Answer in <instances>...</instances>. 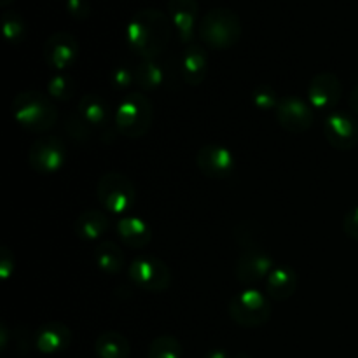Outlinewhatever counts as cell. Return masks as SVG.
I'll use <instances>...</instances> for the list:
<instances>
[{"label":"cell","instance_id":"obj_18","mask_svg":"<svg viewBox=\"0 0 358 358\" xmlns=\"http://www.w3.org/2000/svg\"><path fill=\"white\" fill-rule=\"evenodd\" d=\"M115 231L129 248H145L152 240V229L140 217H122L115 224Z\"/></svg>","mask_w":358,"mask_h":358},{"label":"cell","instance_id":"obj_37","mask_svg":"<svg viewBox=\"0 0 358 358\" xmlns=\"http://www.w3.org/2000/svg\"><path fill=\"white\" fill-rule=\"evenodd\" d=\"M357 59H358V56H357Z\"/></svg>","mask_w":358,"mask_h":358},{"label":"cell","instance_id":"obj_33","mask_svg":"<svg viewBox=\"0 0 358 358\" xmlns=\"http://www.w3.org/2000/svg\"><path fill=\"white\" fill-rule=\"evenodd\" d=\"M14 273V255L9 247L0 248V276L2 280H9Z\"/></svg>","mask_w":358,"mask_h":358},{"label":"cell","instance_id":"obj_8","mask_svg":"<svg viewBox=\"0 0 358 358\" xmlns=\"http://www.w3.org/2000/svg\"><path fill=\"white\" fill-rule=\"evenodd\" d=\"M28 163L38 173H55L66 163V147L58 136H42L31 143Z\"/></svg>","mask_w":358,"mask_h":358},{"label":"cell","instance_id":"obj_5","mask_svg":"<svg viewBox=\"0 0 358 358\" xmlns=\"http://www.w3.org/2000/svg\"><path fill=\"white\" fill-rule=\"evenodd\" d=\"M227 311L234 324L245 329H257L268 324L273 308L269 297L257 289H245L227 304Z\"/></svg>","mask_w":358,"mask_h":358},{"label":"cell","instance_id":"obj_9","mask_svg":"<svg viewBox=\"0 0 358 358\" xmlns=\"http://www.w3.org/2000/svg\"><path fill=\"white\" fill-rule=\"evenodd\" d=\"M275 112L278 124L289 133L299 135V133L308 131L313 126V107L310 105V101L303 100L301 96L289 94V96L280 98V103Z\"/></svg>","mask_w":358,"mask_h":358},{"label":"cell","instance_id":"obj_15","mask_svg":"<svg viewBox=\"0 0 358 358\" xmlns=\"http://www.w3.org/2000/svg\"><path fill=\"white\" fill-rule=\"evenodd\" d=\"M72 343V331L62 322H48L35 332L34 345L44 355L65 352Z\"/></svg>","mask_w":358,"mask_h":358},{"label":"cell","instance_id":"obj_11","mask_svg":"<svg viewBox=\"0 0 358 358\" xmlns=\"http://www.w3.org/2000/svg\"><path fill=\"white\" fill-rule=\"evenodd\" d=\"M273 269H275V262H273L271 255L254 247L245 248L241 252L236 261L234 275H236V280L241 285L252 289V285H257L262 280L268 278Z\"/></svg>","mask_w":358,"mask_h":358},{"label":"cell","instance_id":"obj_24","mask_svg":"<svg viewBox=\"0 0 358 358\" xmlns=\"http://www.w3.org/2000/svg\"><path fill=\"white\" fill-rule=\"evenodd\" d=\"M164 72L156 59H142L135 69V83L143 91H152L163 84Z\"/></svg>","mask_w":358,"mask_h":358},{"label":"cell","instance_id":"obj_26","mask_svg":"<svg viewBox=\"0 0 358 358\" xmlns=\"http://www.w3.org/2000/svg\"><path fill=\"white\" fill-rule=\"evenodd\" d=\"M182 345L173 336H159L149 346L147 358H182Z\"/></svg>","mask_w":358,"mask_h":358},{"label":"cell","instance_id":"obj_28","mask_svg":"<svg viewBox=\"0 0 358 358\" xmlns=\"http://www.w3.org/2000/svg\"><path fill=\"white\" fill-rule=\"evenodd\" d=\"M252 101H254V105L259 110H273V108L276 110L280 98L273 86H269V84H257L252 90Z\"/></svg>","mask_w":358,"mask_h":358},{"label":"cell","instance_id":"obj_23","mask_svg":"<svg viewBox=\"0 0 358 358\" xmlns=\"http://www.w3.org/2000/svg\"><path fill=\"white\" fill-rule=\"evenodd\" d=\"M94 353L98 358H129V341L121 332L108 331L98 336L94 343Z\"/></svg>","mask_w":358,"mask_h":358},{"label":"cell","instance_id":"obj_13","mask_svg":"<svg viewBox=\"0 0 358 358\" xmlns=\"http://www.w3.org/2000/svg\"><path fill=\"white\" fill-rule=\"evenodd\" d=\"M343 96V84L334 73L322 72L308 86V101L315 110H332Z\"/></svg>","mask_w":358,"mask_h":358},{"label":"cell","instance_id":"obj_4","mask_svg":"<svg viewBox=\"0 0 358 358\" xmlns=\"http://www.w3.org/2000/svg\"><path fill=\"white\" fill-rule=\"evenodd\" d=\"M154 121V105L147 94L129 93L121 100L114 112V124L121 135L140 138L147 135Z\"/></svg>","mask_w":358,"mask_h":358},{"label":"cell","instance_id":"obj_36","mask_svg":"<svg viewBox=\"0 0 358 358\" xmlns=\"http://www.w3.org/2000/svg\"><path fill=\"white\" fill-rule=\"evenodd\" d=\"M10 2H14V0H0V3H2V7H7Z\"/></svg>","mask_w":358,"mask_h":358},{"label":"cell","instance_id":"obj_12","mask_svg":"<svg viewBox=\"0 0 358 358\" xmlns=\"http://www.w3.org/2000/svg\"><path fill=\"white\" fill-rule=\"evenodd\" d=\"M42 52H44V59L49 69L63 72L70 69L79 58V42L69 31H56L49 35Z\"/></svg>","mask_w":358,"mask_h":358},{"label":"cell","instance_id":"obj_32","mask_svg":"<svg viewBox=\"0 0 358 358\" xmlns=\"http://www.w3.org/2000/svg\"><path fill=\"white\" fill-rule=\"evenodd\" d=\"M343 231L348 238L358 241V206H353L352 210H348L343 219Z\"/></svg>","mask_w":358,"mask_h":358},{"label":"cell","instance_id":"obj_14","mask_svg":"<svg viewBox=\"0 0 358 358\" xmlns=\"http://www.w3.org/2000/svg\"><path fill=\"white\" fill-rule=\"evenodd\" d=\"M324 135L334 149L350 150L358 143V124L345 112H332L324 122Z\"/></svg>","mask_w":358,"mask_h":358},{"label":"cell","instance_id":"obj_21","mask_svg":"<svg viewBox=\"0 0 358 358\" xmlns=\"http://www.w3.org/2000/svg\"><path fill=\"white\" fill-rule=\"evenodd\" d=\"M77 110H79L80 117L90 126H105L110 122V119H114V115L110 114V108H108V103L100 94H84L79 100Z\"/></svg>","mask_w":358,"mask_h":358},{"label":"cell","instance_id":"obj_16","mask_svg":"<svg viewBox=\"0 0 358 358\" xmlns=\"http://www.w3.org/2000/svg\"><path fill=\"white\" fill-rule=\"evenodd\" d=\"M168 16L182 42H191L198 20V0H168Z\"/></svg>","mask_w":358,"mask_h":358},{"label":"cell","instance_id":"obj_10","mask_svg":"<svg viewBox=\"0 0 358 358\" xmlns=\"http://www.w3.org/2000/svg\"><path fill=\"white\" fill-rule=\"evenodd\" d=\"M196 166L205 177L224 180L236 170V156L219 143L203 145L196 154Z\"/></svg>","mask_w":358,"mask_h":358},{"label":"cell","instance_id":"obj_30","mask_svg":"<svg viewBox=\"0 0 358 358\" xmlns=\"http://www.w3.org/2000/svg\"><path fill=\"white\" fill-rule=\"evenodd\" d=\"M66 129L70 131V135L76 136V138L86 140L90 136V124L80 117V114L72 115V117L66 121Z\"/></svg>","mask_w":358,"mask_h":358},{"label":"cell","instance_id":"obj_2","mask_svg":"<svg viewBox=\"0 0 358 358\" xmlns=\"http://www.w3.org/2000/svg\"><path fill=\"white\" fill-rule=\"evenodd\" d=\"M10 110L17 124L31 133L49 131L58 121V112L51 98L34 90L17 93L10 103Z\"/></svg>","mask_w":358,"mask_h":358},{"label":"cell","instance_id":"obj_1","mask_svg":"<svg viewBox=\"0 0 358 358\" xmlns=\"http://www.w3.org/2000/svg\"><path fill=\"white\" fill-rule=\"evenodd\" d=\"M170 16L159 9L145 7L135 13L126 27V42L142 59H156L163 55L171 38Z\"/></svg>","mask_w":358,"mask_h":358},{"label":"cell","instance_id":"obj_34","mask_svg":"<svg viewBox=\"0 0 358 358\" xmlns=\"http://www.w3.org/2000/svg\"><path fill=\"white\" fill-rule=\"evenodd\" d=\"M350 107H352V110L355 114H358V84L353 87L352 94H350Z\"/></svg>","mask_w":358,"mask_h":358},{"label":"cell","instance_id":"obj_22","mask_svg":"<svg viewBox=\"0 0 358 358\" xmlns=\"http://www.w3.org/2000/svg\"><path fill=\"white\" fill-rule=\"evenodd\" d=\"M94 261H96L98 268L105 273V275H119L126 266V257L122 248L119 247L115 241L105 240L100 241L94 250Z\"/></svg>","mask_w":358,"mask_h":358},{"label":"cell","instance_id":"obj_19","mask_svg":"<svg viewBox=\"0 0 358 358\" xmlns=\"http://www.w3.org/2000/svg\"><path fill=\"white\" fill-rule=\"evenodd\" d=\"M297 289V275L290 266H276L266 278V296L273 301H287Z\"/></svg>","mask_w":358,"mask_h":358},{"label":"cell","instance_id":"obj_6","mask_svg":"<svg viewBox=\"0 0 358 358\" xmlns=\"http://www.w3.org/2000/svg\"><path fill=\"white\" fill-rule=\"evenodd\" d=\"M96 196L100 205L115 215L129 212L136 201V191L133 182L126 175L115 173V171L105 173L98 180Z\"/></svg>","mask_w":358,"mask_h":358},{"label":"cell","instance_id":"obj_3","mask_svg":"<svg viewBox=\"0 0 358 358\" xmlns=\"http://www.w3.org/2000/svg\"><path fill=\"white\" fill-rule=\"evenodd\" d=\"M198 35L212 49H229L240 41L241 21L234 10L227 7H215L199 21Z\"/></svg>","mask_w":358,"mask_h":358},{"label":"cell","instance_id":"obj_17","mask_svg":"<svg viewBox=\"0 0 358 358\" xmlns=\"http://www.w3.org/2000/svg\"><path fill=\"white\" fill-rule=\"evenodd\" d=\"M208 73V56L199 44H189L180 59V76L189 86H199Z\"/></svg>","mask_w":358,"mask_h":358},{"label":"cell","instance_id":"obj_29","mask_svg":"<svg viewBox=\"0 0 358 358\" xmlns=\"http://www.w3.org/2000/svg\"><path fill=\"white\" fill-rule=\"evenodd\" d=\"M110 83L115 90H126L135 83V70L128 65H117L110 73Z\"/></svg>","mask_w":358,"mask_h":358},{"label":"cell","instance_id":"obj_20","mask_svg":"<svg viewBox=\"0 0 358 358\" xmlns=\"http://www.w3.org/2000/svg\"><path fill=\"white\" fill-rule=\"evenodd\" d=\"M110 227V220L101 210H86L73 222V231L84 241H96Z\"/></svg>","mask_w":358,"mask_h":358},{"label":"cell","instance_id":"obj_35","mask_svg":"<svg viewBox=\"0 0 358 358\" xmlns=\"http://www.w3.org/2000/svg\"><path fill=\"white\" fill-rule=\"evenodd\" d=\"M203 358H229V355H227L224 350L215 348V350H210V352H206L205 355H203Z\"/></svg>","mask_w":358,"mask_h":358},{"label":"cell","instance_id":"obj_31","mask_svg":"<svg viewBox=\"0 0 358 358\" xmlns=\"http://www.w3.org/2000/svg\"><path fill=\"white\" fill-rule=\"evenodd\" d=\"M66 10H69V14L72 17L83 21L90 17L91 6L87 0H66Z\"/></svg>","mask_w":358,"mask_h":358},{"label":"cell","instance_id":"obj_25","mask_svg":"<svg viewBox=\"0 0 358 358\" xmlns=\"http://www.w3.org/2000/svg\"><path fill=\"white\" fill-rule=\"evenodd\" d=\"M2 30L3 37L9 44H20L27 37V23L14 10H6L2 14Z\"/></svg>","mask_w":358,"mask_h":358},{"label":"cell","instance_id":"obj_7","mask_svg":"<svg viewBox=\"0 0 358 358\" xmlns=\"http://www.w3.org/2000/svg\"><path fill=\"white\" fill-rule=\"evenodd\" d=\"M128 276L136 287L147 292H163L171 283V271L161 259L140 255L128 266Z\"/></svg>","mask_w":358,"mask_h":358},{"label":"cell","instance_id":"obj_27","mask_svg":"<svg viewBox=\"0 0 358 358\" xmlns=\"http://www.w3.org/2000/svg\"><path fill=\"white\" fill-rule=\"evenodd\" d=\"M48 93L49 98L58 101H69L72 100V96L76 94V83L70 76L65 73H56L55 77H51L48 83Z\"/></svg>","mask_w":358,"mask_h":358}]
</instances>
